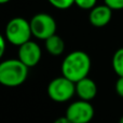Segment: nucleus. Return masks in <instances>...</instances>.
Returning a JSON list of instances; mask_svg holds the SVG:
<instances>
[{
	"label": "nucleus",
	"mask_w": 123,
	"mask_h": 123,
	"mask_svg": "<svg viewBox=\"0 0 123 123\" xmlns=\"http://www.w3.org/2000/svg\"><path fill=\"white\" fill-rule=\"evenodd\" d=\"M6 38L0 34V58L3 56L4 52H6Z\"/></svg>",
	"instance_id": "obj_16"
},
{
	"label": "nucleus",
	"mask_w": 123,
	"mask_h": 123,
	"mask_svg": "<svg viewBox=\"0 0 123 123\" xmlns=\"http://www.w3.org/2000/svg\"><path fill=\"white\" fill-rule=\"evenodd\" d=\"M32 36L30 24L23 17H13L6 26V39L13 45L21 47Z\"/></svg>",
	"instance_id": "obj_3"
},
{
	"label": "nucleus",
	"mask_w": 123,
	"mask_h": 123,
	"mask_svg": "<svg viewBox=\"0 0 123 123\" xmlns=\"http://www.w3.org/2000/svg\"><path fill=\"white\" fill-rule=\"evenodd\" d=\"M66 117L71 123H89L94 117V108L90 102L79 99L68 106Z\"/></svg>",
	"instance_id": "obj_6"
},
{
	"label": "nucleus",
	"mask_w": 123,
	"mask_h": 123,
	"mask_svg": "<svg viewBox=\"0 0 123 123\" xmlns=\"http://www.w3.org/2000/svg\"><path fill=\"white\" fill-rule=\"evenodd\" d=\"M11 0H0V4H6L8 2H10Z\"/></svg>",
	"instance_id": "obj_18"
},
{
	"label": "nucleus",
	"mask_w": 123,
	"mask_h": 123,
	"mask_svg": "<svg viewBox=\"0 0 123 123\" xmlns=\"http://www.w3.org/2000/svg\"><path fill=\"white\" fill-rule=\"evenodd\" d=\"M51 6L58 10H67L74 4V0H48Z\"/></svg>",
	"instance_id": "obj_12"
},
{
	"label": "nucleus",
	"mask_w": 123,
	"mask_h": 123,
	"mask_svg": "<svg viewBox=\"0 0 123 123\" xmlns=\"http://www.w3.org/2000/svg\"><path fill=\"white\" fill-rule=\"evenodd\" d=\"M48 95L56 103H65L71 99L76 93V83L64 76L54 78L48 85Z\"/></svg>",
	"instance_id": "obj_4"
},
{
	"label": "nucleus",
	"mask_w": 123,
	"mask_h": 123,
	"mask_svg": "<svg viewBox=\"0 0 123 123\" xmlns=\"http://www.w3.org/2000/svg\"><path fill=\"white\" fill-rule=\"evenodd\" d=\"M97 0H74V4L82 10H92L96 6Z\"/></svg>",
	"instance_id": "obj_13"
},
{
	"label": "nucleus",
	"mask_w": 123,
	"mask_h": 123,
	"mask_svg": "<svg viewBox=\"0 0 123 123\" xmlns=\"http://www.w3.org/2000/svg\"><path fill=\"white\" fill-rule=\"evenodd\" d=\"M31 34L40 40H47L56 34V22L53 16L48 13H38L29 21Z\"/></svg>",
	"instance_id": "obj_5"
},
{
	"label": "nucleus",
	"mask_w": 123,
	"mask_h": 123,
	"mask_svg": "<svg viewBox=\"0 0 123 123\" xmlns=\"http://www.w3.org/2000/svg\"><path fill=\"white\" fill-rule=\"evenodd\" d=\"M91 58L84 51L70 52L62 63V74L72 82H78L87 77L91 70Z\"/></svg>",
	"instance_id": "obj_1"
},
{
	"label": "nucleus",
	"mask_w": 123,
	"mask_h": 123,
	"mask_svg": "<svg viewBox=\"0 0 123 123\" xmlns=\"http://www.w3.org/2000/svg\"><path fill=\"white\" fill-rule=\"evenodd\" d=\"M41 48L34 41H27L18 47V60L28 68L38 65L41 60Z\"/></svg>",
	"instance_id": "obj_7"
},
{
	"label": "nucleus",
	"mask_w": 123,
	"mask_h": 123,
	"mask_svg": "<svg viewBox=\"0 0 123 123\" xmlns=\"http://www.w3.org/2000/svg\"><path fill=\"white\" fill-rule=\"evenodd\" d=\"M119 123H123V116L121 118H120V120H119Z\"/></svg>",
	"instance_id": "obj_19"
},
{
	"label": "nucleus",
	"mask_w": 123,
	"mask_h": 123,
	"mask_svg": "<svg viewBox=\"0 0 123 123\" xmlns=\"http://www.w3.org/2000/svg\"><path fill=\"white\" fill-rule=\"evenodd\" d=\"M53 123H71V122H70V120L65 116V117H60V118H57V119H56Z\"/></svg>",
	"instance_id": "obj_17"
},
{
	"label": "nucleus",
	"mask_w": 123,
	"mask_h": 123,
	"mask_svg": "<svg viewBox=\"0 0 123 123\" xmlns=\"http://www.w3.org/2000/svg\"><path fill=\"white\" fill-rule=\"evenodd\" d=\"M116 92L120 97L123 98V77H119L116 82Z\"/></svg>",
	"instance_id": "obj_15"
},
{
	"label": "nucleus",
	"mask_w": 123,
	"mask_h": 123,
	"mask_svg": "<svg viewBox=\"0 0 123 123\" xmlns=\"http://www.w3.org/2000/svg\"><path fill=\"white\" fill-rule=\"evenodd\" d=\"M111 17H112V10L106 4H102L94 6L90 11L89 21L94 27L100 28L106 26L111 21Z\"/></svg>",
	"instance_id": "obj_8"
},
{
	"label": "nucleus",
	"mask_w": 123,
	"mask_h": 123,
	"mask_svg": "<svg viewBox=\"0 0 123 123\" xmlns=\"http://www.w3.org/2000/svg\"><path fill=\"white\" fill-rule=\"evenodd\" d=\"M45 49H47L48 53H50L53 56L62 55L65 51V42L58 35L55 34L54 36L50 37L49 39L45 40Z\"/></svg>",
	"instance_id": "obj_10"
},
{
	"label": "nucleus",
	"mask_w": 123,
	"mask_h": 123,
	"mask_svg": "<svg viewBox=\"0 0 123 123\" xmlns=\"http://www.w3.org/2000/svg\"><path fill=\"white\" fill-rule=\"evenodd\" d=\"M76 93L80 99L90 102L94 99L97 94V85L92 79L86 77L76 82Z\"/></svg>",
	"instance_id": "obj_9"
},
{
	"label": "nucleus",
	"mask_w": 123,
	"mask_h": 123,
	"mask_svg": "<svg viewBox=\"0 0 123 123\" xmlns=\"http://www.w3.org/2000/svg\"><path fill=\"white\" fill-rule=\"evenodd\" d=\"M28 67L17 58H10L0 63V84L6 87H16L26 81Z\"/></svg>",
	"instance_id": "obj_2"
},
{
	"label": "nucleus",
	"mask_w": 123,
	"mask_h": 123,
	"mask_svg": "<svg viewBox=\"0 0 123 123\" xmlns=\"http://www.w3.org/2000/svg\"><path fill=\"white\" fill-rule=\"evenodd\" d=\"M112 68L118 76L123 77V48H120L113 54Z\"/></svg>",
	"instance_id": "obj_11"
},
{
	"label": "nucleus",
	"mask_w": 123,
	"mask_h": 123,
	"mask_svg": "<svg viewBox=\"0 0 123 123\" xmlns=\"http://www.w3.org/2000/svg\"><path fill=\"white\" fill-rule=\"evenodd\" d=\"M105 4L111 10H123V0H104Z\"/></svg>",
	"instance_id": "obj_14"
}]
</instances>
